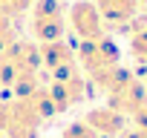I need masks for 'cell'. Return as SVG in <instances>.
I'll return each instance as SVG.
<instances>
[{"mask_svg": "<svg viewBox=\"0 0 147 138\" xmlns=\"http://www.w3.org/2000/svg\"><path fill=\"white\" fill-rule=\"evenodd\" d=\"M3 118H6V101H0V129H3Z\"/></svg>", "mask_w": 147, "mask_h": 138, "instance_id": "15", "label": "cell"}, {"mask_svg": "<svg viewBox=\"0 0 147 138\" xmlns=\"http://www.w3.org/2000/svg\"><path fill=\"white\" fill-rule=\"evenodd\" d=\"M130 55H133L136 63L147 66V23L136 26V32L130 35Z\"/></svg>", "mask_w": 147, "mask_h": 138, "instance_id": "10", "label": "cell"}, {"mask_svg": "<svg viewBox=\"0 0 147 138\" xmlns=\"http://www.w3.org/2000/svg\"><path fill=\"white\" fill-rule=\"evenodd\" d=\"M66 26L78 35V40H98L107 35V23L92 0H75L66 12Z\"/></svg>", "mask_w": 147, "mask_h": 138, "instance_id": "6", "label": "cell"}, {"mask_svg": "<svg viewBox=\"0 0 147 138\" xmlns=\"http://www.w3.org/2000/svg\"><path fill=\"white\" fill-rule=\"evenodd\" d=\"M138 3H141V6H144V9H147V0H138Z\"/></svg>", "mask_w": 147, "mask_h": 138, "instance_id": "16", "label": "cell"}, {"mask_svg": "<svg viewBox=\"0 0 147 138\" xmlns=\"http://www.w3.org/2000/svg\"><path fill=\"white\" fill-rule=\"evenodd\" d=\"M84 124H87L98 138H107V135H124V129H127L130 121H127L121 112L110 109V107H98V109H90V112H87Z\"/></svg>", "mask_w": 147, "mask_h": 138, "instance_id": "8", "label": "cell"}, {"mask_svg": "<svg viewBox=\"0 0 147 138\" xmlns=\"http://www.w3.org/2000/svg\"><path fill=\"white\" fill-rule=\"evenodd\" d=\"M75 60L81 66L84 78L92 81L101 89L110 86V81L121 69V52H118V46H115V40L110 35H104L98 40H81V46L75 52Z\"/></svg>", "mask_w": 147, "mask_h": 138, "instance_id": "2", "label": "cell"}, {"mask_svg": "<svg viewBox=\"0 0 147 138\" xmlns=\"http://www.w3.org/2000/svg\"><path fill=\"white\" fill-rule=\"evenodd\" d=\"M29 29L35 43H55L63 40L66 35V9L61 6V0H35L32 15H29Z\"/></svg>", "mask_w": 147, "mask_h": 138, "instance_id": "5", "label": "cell"}, {"mask_svg": "<svg viewBox=\"0 0 147 138\" xmlns=\"http://www.w3.org/2000/svg\"><path fill=\"white\" fill-rule=\"evenodd\" d=\"M40 49L32 40H15L6 52H0V86H9L18 95H29L40 84Z\"/></svg>", "mask_w": 147, "mask_h": 138, "instance_id": "1", "label": "cell"}, {"mask_svg": "<svg viewBox=\"0 0 147 138\" xmlns=\"http://www.w3.org/2000/svg\"><path fill=\"white\" fill-rule=\"evenodd\" d=\"M144 86H147V81H144Z\"/></svg>", "mask_w": 147, "mask_h": 138, "instance_id": "17", "label": "cell"}, {"mask_svg": "<svg viewBox=\"0 0 147 138\" xmlns=\"http://www.w3.org/2000/svg\"><path fill=\"white\" fill-rule=\"evenodd\" d=\"M124 138H147V104L130 118V129H124Z\"/></svg>", "mask_w": 147, "mask_h": 138, "instance_id": "12", "label": "cell"}, {"mask_svg": "<svg viewBox=\"0 0 147 138\" xmlns=\"http://www.w3.org/2000/svg\"><path fill=\"white\" fill-rule=\"evenodd\" d=\"M55 138H98L84 121H75V124H69V127H63Z\"/></svg>", "mask_w": 147, "mask_h": 138, "instance_id": "14", "label": "cell"}, {"mask_svg": "<svg viewBox=\"0 0 147 138\" xmlns=\"http://www.w3.org/2000/svg\"><path fill=\"white\" fill-rule=\"evenodd\" d=\"M15 40H20V38H18V26H15V20L6 17L3 12H0V52H6Z\"/></svg>", "mask_w": 147, "mask_h": 138, "instance_id": "11", "label": "cell"}, {"mask_svg": "<svg viewBox=\"0 0 147 138\" xmlns=\"http://www.w3.org/2000/svg\"><path fill=\"white\" fill-rule=\"evenodd\" d=\"M107 92V98H110V109H115V112H121L127 121L147 104V86L130 72V69H118V75L110 81V86L104 89Z\"/></svg>", "mask_w": 147, "mask_h": 138, "instance_id": "4", "label": "cell"}, {"mask_svg": "<svg viewBox=\"0 0 147 138\" xmlns=\"http://www.w3.org/2000/svg\"><path fill=\"white\" fill-rule=\"evenodd\" d=\"M32 3H35V0H0V12L15 20V17H20L23 12H29Z\"/></svg>", "mask_w": 147, "mask_h": 138, "instance_id": "13", "label": "cell"}, {"mask_svg": "<svg viewBox=\"0 0 147 138\" xmlns=\"http://www.w3.org/2000/svg\"><path fill=\"white\" fill-rule=\"evenodd\" d=\"M40 66L46 72H58V69L75 63V49L66 40H55V43H40Z\"/></svg>", "mask_w": 147, "mask_h": 138, "instance_id": "9", "label": "cell"}, {"mask_svg": "<svg viewBox=\"0 0 147 138\" xmlns=\"http://www.w3.org/2000/svg\"><path fill=\"white\" fill-rule=\"evenodd\" d=\"M87 84L90 81L84 78L81 66L75 60V63L58 69V72H49V86L46 89H49L58 112H66V109H72V107H78V104L87 101V95H90V86Z\"/></svg>", "mask_w": 147, "mask_h": 138, "instance_id": "3", "label": "cell"}, {"mask_svg": "<svg viewBox=\"0 0 147 138\" xmlns=\"http://www.w3.org/2000/svg\"><path fill=\"white\" fill-rule=\"evenodd\" d=\"M92 3L101 12L107 29H130L136 23L138 9H141L138 0H92Z\"/></svg>", "mask_w": 147, "mask_h": 138, "instance_id": "7", "label": "cell"}]
</instances>
